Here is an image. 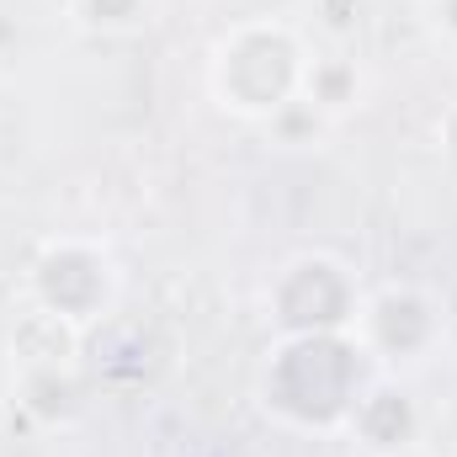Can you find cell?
Here are the masks:
<instances>
[{"label": "cell", "instance_id": "obj_1", "mask_svg": "<svg viewBox=\"0 0 457 457\" xmlns=\"http://www.w3.org/2000/svg\"><path fill=\"white\" fill-rule=\"evenodd\" d=\"M399 314H404V320H394V309H388L383 293L367 298V303H356L351 336H361L367 356H378V361H415V356L431 345V336H436V309H431L420 293L399 287Z\"/></svg>", "mask_w": 457, "mask_h": 457}, {"label": "cell", "instance_id": "obj_2", "mask_svg": "<svg viewBox=\"0 0 457 457\" xmlns=\"http://www.w3.org/2000/svg\"><path fill=\"white\" fill-rule=\"evenodd\" d=\"M138 16H144V0H96V5H86L91 27H128Z\"/></svg>", "mask_w": 457, "mask_h": 457}]
</instances>
